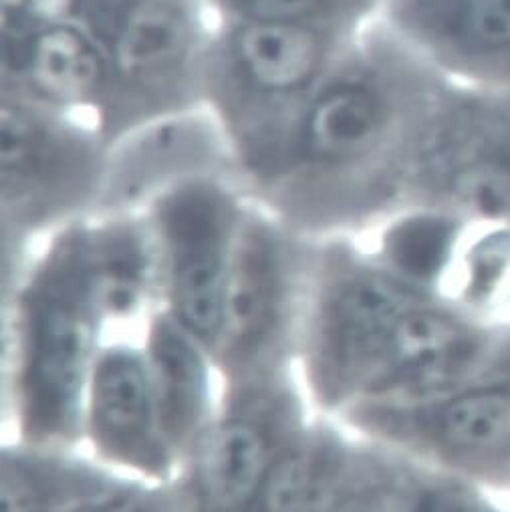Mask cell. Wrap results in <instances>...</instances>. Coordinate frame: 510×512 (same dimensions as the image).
Segmentation results:
<instances>
[{
  "label": "cell",
  "mask_w": 510,
  "mask_h": 512,
  "mask_svg": "<svg viewBox=\"0 0 510 512\" xmlns=\"http://www.w3.org/2000/svg\"><path fill=\"white\" fill-rule=\"evenodd\" d=\"M214 23L313 27L357 35L379 19L384 0H206Z\"/></svg>",
  "instance_id": "44dd1931"
},
{
  "label": "cell",
  "mask_w": 510,
  "mask_h": 512,
  "mask_svg": "<svg viewBox=\"0 0 510 512\" xmlns=\"http://www.w3.org/2000/svg\"><path fill=\"white\" fill-rule=\"evenodd\" d=\"M111 494L103 480L71 464L11 450L3 456V512H57Z\"/></svg>",
  "instance_id": "ffe728a7"
},
{
  "label": "cell",
  "mask_w": 510,
  "mask_h": 512,
  "mask_svg": "<svg viewBox=\"0 0 510 512\" xmlns=\"http://www.w3.org/2000/svg\"><path fill=\"white\" fill-rule=\"evenodd\" d=\"M77 19L79 0H0V33H31Z\"/></svg>",
  "instance_id": "603a6c76"
},
{
  "label": "cell",
  "mask_w": 510,
  "mask_h": 512,
  "mask_svg": "<svg viewBox=\"0 0 510 512\" xmlns=\"http://www.w3.org/2000/svg\"><path fill=\"white\" fill-rule=\"evenodd\" d=\"M373 412L462 472L500 474L510 468V373L420 404Z\"/></svg>",
  "instance_id": "4fadbf2b"
},
{
  "label": "cell",
  "mask_w": 510,
  "mask_h": 512,
  "mask_svg": "<svg viewBox=\"0 0 510 512\" xmlns=\"http://www.w3.org/2000/svg\"><path fill=\"white\" fill-rule=\"evenodd\" d=\"M464 224L432 208L402 210L381 238L386 269L424 291L448 269Z\"/></svg>",
  "instance_id": "d6986e66"
},
{
  "label": "cell",
  "mask_w": 510,
  "mask_h": 512,
  "mask_svg": "<svg viewBox=\"0 0 510 512\" xmlns=\"http://www.w3.org/2000/svg\"><path fill=\"white\" fill-rule=\"evenodd\" d=\"M424 295L388 269H353L327 285L313 335V365L329 398L363 400L400 317Z\"/></svg>",
  "instance_id": "ba28073f"
},
{
  "label": "cell",
  "mask_w": 510,
  "mask_h": 512,
  "mask_svg": "<svg viewBox=\"0 0 510 512\" xmlns=\"http://www.w3.org/2000/svg\"><path fill=\"white\" fill-rule=\"evenodd\" d=\"M287 248L281 228L259 208H246L224 293L214 349L232 361L257 357L275 337L287 301Z\"/></svg>",
  "instance_id": "5bb4252c"
},
{
  "label": "cell",
  "mask_w": 510,
  "mask_h": 512,
  "mask_svg": "<svg viewBox=\"0 0 510 512\" xmlns=\"http://www.w3.org/2000/svg\"><path fill=\"white\" fill-rule=\"evenodd\" d=\"M109 144L91 119L0 97V194L9 224L35 228L99 206Z\"/></svg>",
  "instance_id": "8992f818"
},
{
  "label": "cell",
  "mask_w": 510,
  "mask_h": 512,
  "mask_svg": "<svg viewBox=\"0 0 510 512\" xmlns=\"http://www.w3.org/2000/svg\"><path fill=\"white\" fill-rule=\"evenodd\" d=\"M406 208L510 224V91L446 81L412 154Z\"/></svg>",
  "instance_id": "5b68a950"
},
{
  "label": "cell",
  "mask_w": 510,
  "mask_h": 512,
  "mask_svg": "<svg viewBox=\"0 0 510 512\" xmlns=\"http://www.w3.org/2000/svg\"><path fill=\"white\" fill-rule=\"evenodd\" d=\"M202 176L238 182L218 121L206 107L162 115L109 144L99 206L134 212L132 206H148L166 190Z\"/></svg>",
  "instance_id": "9c48e42d"
},
{
  "label": "cell",
  "mask_w": 510,
  "mask_h": 512,
  "mask_svg": "<svg viewBox=\"0 0 510 512\" xmlns=\"http://www.w3.org/2000/svg\"><path fill=\"white\" fill-rule=\"evenodd\" d=\"M285 444L277 442L265 418L250 410L210 422L196 456V486L208 510L250 512Z\"/></svg>",
  "instance_id": "2e32d148"
},
{
  "label": "cell",
  "mask_w": 510,
  "mask_h": 512,
  "mask_svg": "<svg viewBox=\"0 0 510 512\" xmlns=\"http://www.w3.org/2000/svg\"><path fill=\"white\" fill-rule=\"evenodd\" d=\"M347 468L335 444L293 440L275 458L250 512H341Z\"/></svg>",
  "instance_id": "ac0fdd59"
},
{
  "label": "cell",
  "mask_w": 510,
  "mask_h": 512,
  "mask_svg": "<svg viewBox=\"0 0 510 512\" xmlns=\"http://www.w3.org/2000/svg\"><path fill=\"white\" fill-rule=\"evenodd\" d=\"M101 323L71 224L21 299L19 398L31 438L59 440L81 428Z\"/></svg>",
  "instance_id": "277c9868"
},
{
  "label": "cell",
  "mask_w": 510,
  "mask_h": 512,
  "mask_svg": "<svg viewBox=\"0 0 510 512\" xmlns=\"http://www.w3.org/2000/svg\"><path fill=\"white\" fill-rule=\"evenodd\" d=\"M357 35L313 27L214 23L202 105L224 132L244 188L275 162L305 107Z\"/></svg>",
  "instance_id": "7a4b0ae2"
},
{
  "label": "cell",
  "mask_w": 510,
  "mask_h": 512,
  "mask_svg": "<svg viewBox=\"0 0 510 512\" xmlns=\"http://www.w3.org/2000/svg\"><path fill=\"white\" fill-rule=\"evenodd\" d=\"M77 23L109 61V93L97 117L107 144L156 117L204 107L214 31L206 0H79Z\"/></svg>",
  "instance_id": "3957f363"
},
{
  "label": "cell",
  "mask_w": 510,
  "mask_h": 512,
  "mask_svg": "<svg viewBox=\"0 0 510 512\" xmlns=\"http://www.w3.org/2000/svg\"><path fill=\"white\" fill-rule=\"evenodd\" d=\"M490 226L462 256L460 295L472 309H498L510 303V224Z\"/></svg>",
  "instance_id": "7402d4cb"
},
{
  "label": "cell",
  "mask_w": 510,
  "mask_h": 512,
  "mask_svg": "<svg viewBox=\"0 0 510 512\" xmlns=\"http://www.w3.org/2000/svg\"><path fill=\"white\" fill-rule=\"evenodd\" d=\"M0 35V97L97 123L109 93V61L83 25Z\"/></svg>",
  "instance_id": "7c38bea8"
},
{
  "label": "cell",
  "mask_w": 510,
  "mask_h": 512,
  "mask_svg": "<svg viewBox=\"0 0 510 512\" xmlns=\"http://www.w3.org/2000/svg\"><path fill=\"white\" fill-rule=\"evenodd\" d=\"M164 434L178 454L210 424L208 345L170 313L154 319L144 347Z\"/></svg>",
  "instance_id": "e0dca14e"
},
{
  "label": "cell",
  "mask_w": 510,
  "mask_h": 512,
  "mask_svg": "<svg viewBox=\"0 0 510 512\" xmlns=\"http://www.w3.org/2000/svg\"><path fill=\"white\" fill-rule=\"evenodd\" d=\"M420 486L384 484L345 502L341 512H420Z\"/></svg>",
  "instance_id": "cb8c5ba5"
},
{
  "label": "cell",
  "mask_w": 510,
  "mask_h": 512,
  "mask_svg": "<svg viewBox=\"0 0 510 512\" xmlns=\"http://www.w3.org/2000/svg\"><path fill=\"white\" fill-rule=\"evenodd\" d=\"M224 176L186 180L146 206L166 275L168 313L216 345L236 236L246 204Z\"/></svg>",
  "instance_id": "52a82bcc"
},
{
  "label": "cell",
  "mask_w": 510,
  "mask_h": 512,
  "mask_svg": "<svg viewBox=\"0 0 510 512\" xmlns=\"http://www.w3.org/2000/svg\"><path fill=\"white\" fill-rule=\"evenodd\" d=\"M379 19L442 77L510 91V0H384Z\"/></svg>",
  "instance_id": "30bf717a"
},
{
  "label": "cell",
  "mask_w": 510,
  "mask_h": 512,
  "mask_svg": "<svg viewBox=\"0 0 510 512\" xmlns=\"http://www.w3.org/2000/svg\"><path fill=\"white\" fill-rule=\"evenodd\" d=\"M119 510L121 508L117 504V494H111V496L79 502V504L67 506L63 510H57V512H119Z\"/></svg>",
  "instance_id": "d4e9b609"
},
{
  "label": "cell",
  "mask_w": 510,
  "mask_h": 512,
  "mask_svg": "<svg viewBox=\"0 0 510 512\" xmlns=\"http://www.w3.org/2000/svg\"><path fill=\"white\" fill-rule=\"evenodd\" d=\"M81 428L105 462L146 478L168 476L176 452L162 428L144 349L119 343L99 349Z\"/></svg>",
  "instance_id": "8fae6325"
},
{
  "label": "cell",
  "mask_w": 510,
  "mask_h": 512,
  "mask_svg": "<svg viewBox=\"0 0 510 512\" xmlns=\"http://www.w3.org/2000/svg\"><path fill=\"white\" fill-rule=\"evenodd\" d=\"M81 261L103 321L134 317L160 261L152 226L134 212H109L97 224H77Z\"/></svg>",
  "instance_id": "9a60e30c"
},
{
  "label": "cell",
  "mask_w": 510,
  "mask_h": 512,
  "mask_svg": "<svg viewBox=\"0 0 510 512\" xmlns=\"http://www.w3.org/2000/svg\"><path fill=\"white\" fill-rule=\"evenodd\" d=\"M446 81L384 21H373L248 190L303 216L404 206L418 136Z\"/></svg>",
  "instance_id": "6da1fadb"
}]
</instances>
